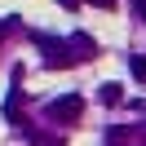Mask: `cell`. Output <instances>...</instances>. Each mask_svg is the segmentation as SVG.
I'll return each mask as SVG.
<instances>
[{
  "instance_id": "obj_1",
  "label": "cell",
  "mask_w": 146,
  "mask_h": 146,
  "mask_svg": "<svg viewBox=\"0 0 146 146\" xmlns=\"http://www.w3.org/2000/svg\"><path fill=\"white\" fill-rule=\"evenodd\" d=\"M80 115H84V98H75V93L49 102V119H53V124H75Z\"/></svg>"
},
{
  "instance_id": "obj_2",
  "label": "cell",
  "mask_w": 146,
  "mask_h": 146,
  "mask_svg": "<svg viewBox=\"0 0 146 146\" xmlns=\"http://www.w3.org/2000/svg\"><path fill=\"white\" fill-rule=\"evenodd\" d=\"M36 44L44 49V62H49V66H71V62H80V58L71 53V44H66V40H53V36H36Z\"/></svg>"
},
{
  "instance_id": "obj_3",
  "label": "cell",
  "mask_w": 146,
  "mask_h": 146,
  "mask_svg": "<svg viewBox=\"0 0 146 146\" xmlns=\"http://www.w3.org/2000/svg\"><path fill=\"white\" fill-rule=\"evenodd\" d=\"M66 44H71V49H80V53H75V58H93V53H98V40H93L89 31H75V36L66 40Z\"/></svg>"
},
{
  "instance_id": "obj_4",
  "label": "cell",
  "mask_w": 146,
  "mask_h": 146,
  "mask_svg": "<svg viewBox=\"0 0 146 146\" xmlns=\"http://www.w3.org/2000/svg\"><path fill=\"white\" fill-rule=\"evenodd\" d=\"M128 71H133V80L146 84V58H133V62H128Z\"/></svg>"
},
{
  "instance_id": "obj_5",
  "label": "cell",
  "mask_w": 146,
  "mask_h": 146,
  "mask_svg": "<svg viewBox=\"0 0 146 146\" xmlns=\"http://www.w3.org/2000/svg\"><path fill=\"white\" fill-rule=\"evenodd\" d=\"M102 102L115 106V102H119V84H102Z\"/></svg>"
},
{
  "instance_id": "obj_6",
  "label": "cell",
  "mask_w": 146,
  "mask_h": 146,
  "mask_svg": "<svg viewBox=\"0 0 146 146\" xmlns=\"http://www.w3.org/2000/svg\"><path fill=\"white\" fill-rule=\"evenodd\" d=\"M89 5H98V9H111V5H115V0H89Z\"/></svg>"
},
{
  "instance_id": "obj_7",
  "label": "cell",
  "mask_w": 146,
  "mask_h": 146,
  "mask_svg": "<svg viewBox=\"0 0 146 146\" xmlns=\"http://www.w3.org/2000/svg\"><path fill=\"white\" fill-rule=\"evenodd\" d=\"M133 5H137V9H142V18H146V0H133Z\"/></svg>"
},
{
  "instance_id": "obj_8",
  "label": "cell",
  "mask_w": 146,
  "mask_h": 146,
  "mask_svg": "<svg viewBox=\"0 0 146 146\" xmlns=\"http://www.w3.org/2000/svg\"><path fill=\"white\" fill-rule=\"evenodd\" d=\"M62 5H66V9H75V5H80V0H62Z\"/></svg>"
}]
</instances>
